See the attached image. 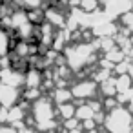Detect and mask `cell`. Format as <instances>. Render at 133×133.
Segmentation results:
<instances>
[{
	"mask_svg": "<svg viewBox=\"0 0 133 133\" xmlns=\"http://www.w3.org/2000/svg\"><path fill=\"white\" fill-rule=\"evenodd\" d=\"M11 33L0 24V57H6L11 51Z\"/></svg>",
	"mask_w": 133,
	"mask_h": 133,
	"instance_id": "cell-11",
	"label": "cell"
},
{
	"mask_svg": "<svg viewBox=\"0 0 133 133\" xmlns=\"http://www.w3.org/2000/svg\"><path fill=\"white\" fill-rule=\"evenodd\" d=\"M22 97L20 89L15 88V86H9V84H4L0 82V102H2L6 108H11L18 102V98Z\"/></svg>",
	"mask_w": 133,
	"mask_h": 133,
	"instance_id": "cell-7",
	"label": "cell"
},
{
	"mask_svg": "<svg viewBox=\"0 0 133 133\" xmlns=\"http://www.w3.org/2000/svg\"><path fill=\"white\" fill-rule=\"evenodd\" d=\"M131 9H133V0H104V11L111 20L115 17H122Z\"/></svg>",
	"mask_w": 133,
	"mask_h": 133,
	"instance_id": "cell-4",
	"label": "cell"
},
{
	"mask_svg": "<svg viewBox=\"0 0 133 133\" xmlns=\"http://www.w3.org/2000/svg\"><path fill=\"white\" fill-rule=\"evenodd\" d=\"M129 104H131V108H133V98H131V100H129Z\"/></svg>",
	"mask_w": 133,
	"mask_h": 133,
	"instance_id": "cell-22",
	"label": "cell"
},
{
	"mask_svg": "<svg viewBox=\"0 0 133 133\" xmlns=\"http://www.w3.org/2000/svg\"><path fill=\"white\" fill-rule=\"evenodd\" d=\"M51 98L58 106V104H64V102L73 100L75 97H73V91L68 89V88H55V89H51Z\"/></svg>",
	"mask_w": 133,
	"mask_h": 133,
	"instance_id": "cell-10",
	"label": "cell"
},
{
	"mask_svg": "<svg viewBox=\"0 0 133 133\" xmlns=\"http://www.w3.org/2000/svg\"><path fill=\"white\" fill-rule=\"evenodd\" d=\"M57 113L60 115V118H62V120L71 118V117H77V106H73V104H71V100H69V102H64V104H58Z\"/></svg>",
	"mask_w": 133,
	"mask_h": 133,
	"instance_id": "cell-13",
	"label": "cell"
},
{
	"mask_svg": "<svg viewBox=\"0 0 133 133\" xmlns=\"http://www.w3.org/2000/svg\"><path fill=\"white\" fill-rule=\"evenodd\" d=\"M106 58H108L109 62H113V64H118V62H122V60L126 58V53H124L122 49H117V48H113V49L106 51Z\"/></svg>",
	"mask_w": 133,
	"mask_h": 133,
	"instance_id": "cell-16",
	"label": "cell"
},
{
	"mask_svg": "<svg viewBox=\"0 0 133 133\" xmlns=\"http://www.w3.org/2000/svg\"><path fill=\"white\" fill-rule=\"evenodd\" d=\"M100 91H102L106 97H117V93H118V89H117V78L109 77L108 80H104V82L100 84Z\"/></svg>",
	"mask_w": 133,
	"mask_h": 133,
	"instance_id": "cell-14",
	"label": "cell"
},
{
	"mask_svg": "<svg viewBox=\"0 0 133 133\" xmlns=\"http://www.w3.org/2000/svg\"><path fill=\"white\" fill-rule=\"evenodd\" d=\"M113 33H117V26L111 20H106V22H102V24L93 28V35L95 37H111Z\"/></svg>",
	"mask_w": 133,
	"mask_h": 133,
	"instance_id": "cell-12",
	"label": "cell"
},
{
	"mask_svg": "<svg viewBox=\"0 0 133 133\" xmlns=\"http://www.w3.org/2000/svg\"><path fill=\"white\" fill-rule=\"evenodd\" d=\"M8 111H9V108H6L2 102H0V124L8 122Z\"/></svg>",
	"mask_w": 133,
	"mask_h": 133,
	"instance_id": "cell-20",
	"label": "cell"
},
{
	"mask_svg": "<svg viewBox=\"0 0 133 133\" xmlns=\"http://www.w3.org/2000/svg\"><path fill=\"white\" fill-rule=\"evenodd\" d=\"M95 109L89 106V104H82V106H77V117L80 120H88V118H95Z\"/></svg>",
	"mask_w": 133,
	"mask_h": 133,
	"instance_id": "cell-15",
	"label": "cell"
},
{
	"mask_svg": "<svg viewBox=\"0 0 133 133\" xmlns=\"http://www.w3.org/2000/svg\"><path fill=\"white\" fill-rule=\"evenodd\" d=\"M35 128L38 131H53L57 128V111L53 108V98L51 97H40L33 102L31 106Z\"/></svg>",
	"mask_w": 133,
	"mask_h": 133,
	"instance_id": "cell-2",
	"label": "cell"
},
{
	"mask_svg": "<svg viewBox=\"0 0 133 133\" xmlns=\"http://www.w3.org/2000/svg\"><path fill=\"white\" fill-rule=\"evenodd\" d=\"M73 97L78 100H89L97 95V82L95 80H80L71 86Z\"/></svg>",
	"mask_w": 133,
	"mask_h": 133,
	"instance_id": "cell-5",
	"label": "cell"
},
{
	"mask_svg": "<svg viewBox=\"0 0 133 133\" xmlns=\"http://www.w3.org/2000/svg\"><path fill=\"white\" fill-rule=\"evenodd\" d=\"M98 8H100V2H98V0H80V9L86 11V13L98 11Z\"/></svg>",
	"mask_w": 133,
	"mask_h": 133,
	"instance_id": "cell-17",
	"label": "cell"
},
{
	"mask_svg": "<svg viewBox=\"0 0 133 133\" xmlns=\"http://www.w3.org/2000/svg\"><path fill=\"white\" fill-rule=\"evenodd\" d=\"M98 49V42H91V40H84L82 44H73V46H66L64 49V57H66V64L73 69V71H80L84 66L91 64L95 58V51Z\"/></svg>",
	"mask_w": 133,
	"mask_h": 133,
	"instance_id": "cell-1",
	"label": "cell"
},
{
	"mask_svg": "<svg viewBox=\"0 0 133 133\" xmlns=\"http://www.w3.org/2000/svg\"><path fill=\"white\" fill-rule=\"evenodd\" d=\"M46 2H57V0H46Z\"/></svg>",
	"mask_w": 133,
	"mask_h": 133,
	"instance_id": "cell-23",
	"label": "cell"
},
{
	"mask_svg": "<svg viewBox=\"0 0 133 133\" xmlns=\"http://www.w3.org/2000/svg\"><path fill=\"white\" fill-rule=\"evenodd\" d=\"M18 6L24 9H35V8H42V0H17Z\"/></svg>",
	"mask_w": 133,
	"mask_h": 133,
	"instance_id": "cell-18",
	"label": "cell"
},
{
	"mask_svg": "<svg viewBox=\"0 0 133 133\" xmlns=\"http://www.w3.org/2000/svg\"><path fill=\"white\" fill-rule=\"evenodd\" d=\"M104 126H106L108 133H133V117H131L129 109H126V108H122V104H118L117 108L108 111Z\"/></svg>",
	"mask_w": 133,
	"mask_h": 133,
	"instance_id": "cell-3",
	"label": "cell"
},
{
	"mask_svg": "<svg viewBox=\"0 0 133 133\" xmlns=\"http://www.w3.org/2000/svg\"><path fill=\"white\" fill-rule=\"evenodd\" d=\"M122 24H124L129 31H133V11H128V13L122 15Z\"/></svg>",
	"mask_w": 133,
	"mask_h": 133,
	"instance_id": "cell-19",
	"label": "cell"
},
{
	"mask_svg": "<svg viewBox=\"0 0 133 133\" xmlns=\"http://www.w3.org/2000/svg\"><path fill=\"white\" fill-rule=\"evenodd\" d=\"M46 22H49L53 28H58V29H64V26L68 24V18L64 17V13L57 8H49L46 9Z\"/></svg>",
	"mask_w": 133,
	"mask_h": 133,
	"instance_id": "cell-8",
	"label": "cell"
},
{
	"mask_svg": "<svg viewBox=\"0 0 133 133\" xmlns=\"http://www.w3.org/2000/svg\"><path fill=\"white\" fill-rule=\"evenodd\" d=\"M88 104H89L95 111H100V108H102V106H100V102H88Z\"/></svg>",
	"mask_w": 133,
	"mask_h": 133,
	"instance_id": "cell-21",
	"label": "cell"
},
{
	"mask_svg": "<svg viewBox=\"0 0 133 133\" xmlns=\"http://www.w3.org/2000/svg\"><path fill=\"white\" fill-rule=\"evenodd\" d=\"M42 82H44V71L38 69V68H29L26 71V88H42Z\"/></svg>",
	"mask_w": 133,
	"mask_h": 133,
	"instance_id": "cell-9",
	"label": "cell"
},
{
	"mask_svg": "<svg viewBox=\"0 0 133 133\" xmlns=\"http://www.w3.org/2000/svg\"><path fill=\"white\" fill-rule=\"evenodd\" d=\"M0 82L9 84V86H15V88H20V86L26 84V73L15 69V68H11V66L0 68Z\"/></svg>",
	"mask_w": 133,
	"mask_h": 133,
	"instance_id": "cell-6",
	"label": "cell"
}]
</instances>
